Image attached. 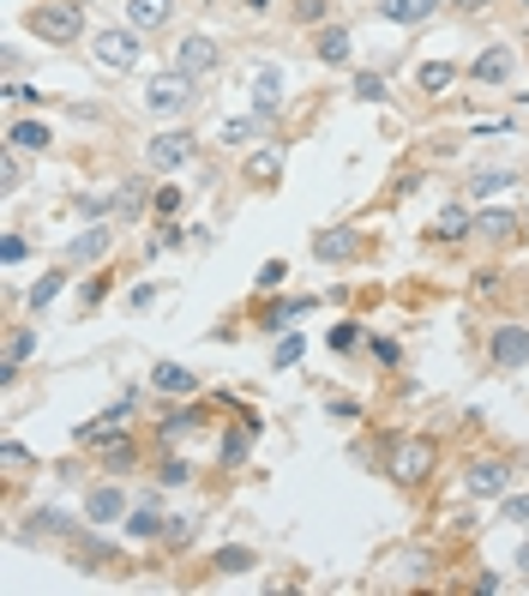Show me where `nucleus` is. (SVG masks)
<instances>
[{"label": "nucleus", "instance_id": "nucleus-1", "mask_svg": "<svg viewBox=\"0 0 529 596\" xmlns=\"http://www.w3.org/2000/svg\"><path fill=\"white\" fill-rule=\"evenodd\" d=\"M31 24L43 43H85V12L79 0H43V7H31Z\"/></svg>", "mask_w": 529, "mask_h": 596}, {"label": "nucleus", "instance_id": "nucleus-2", "mask_svg": "<svg viewBox=\"0 0 529 596\" xmlns=\"http://www.w3.org/2000/svg\"><path fill=\"white\" fill-rule=\"evenodd\" d=\"M192 85H199V79H192V73H180V67L157 73V79L145 85V109H157V115H187L192 97H199Z\"/></svg>", "mask_w": 529, "mask_h": 596}, {"label": "nucleus", "instance_id": "nucleus-3", "mask_svg": "<svg viewBox=\"0 0 529 596\" xmlns=\"http://www.w3.org/2000/svg\"><path fill=\"white\" fill-rule=\"evenodd\" d=\"M139 36L145 31H133V24H114V31H97L90 36V55L102 60V67H114V73H126V67H139Z\"/></svg>", "mask_w": 529, "mask_h": 596}, {"label": "nucleus", "instance_id": "nucleus-4", "mask_svg": "<svg viewBox=\"0 0 529 596\" xmlns=\"http://www.w3.org/2000/svg\"><path fill=\"white\" fill-rule=\"evenodd\" d=\"M428 476H433V440H421V434L397 440L392 446V482L416 488V482H428Z\"/></svg>", "mask_w": 529, "mask_h": 596}, {"label": "nucleus", "instance_id": "nucleus-5", "mask_svg": "<svg viewBox=\"0 0 529 596\" xmlns=\"http://www.w3.org/2000/svg\"><path fill=\"white\" fill-rule=\"evenodd\" d=\"M506 488H511L506 459H470V471H463V494L470 500H506Z\"/></svg>", "mask_w": 529, "mask_h": 596}, {"label": "nucleus", "instance_id": "nucleus-6", "mask_svg": "<svg viewBox=\"0 0 529 596\" xmlns=\"http://www.w3.org/2000/svg\"><path fill=\"white\" fill-rule=\"evenodd\" d=\"M511 73H518V48L511 43H487L482 55L470 60V79L487 85V91H494V85H511Z\"/></svg>", "mask_w": 529, "mask_h": 596}, {"label": "nucleus", "instance_id": "nucleus-7", "mask_svg": "<svg viewBox=\"0 0 529 596\" xmlns=\"http://www.w3.org/2000/svg\"><path fill=\"white\" fill-rule=\"evenodd\" d=\"M487 356H494V367H529V332L524 325H494Z\"/></svg>", "mask_w": 529, "mask_h": 596}, {"label": "nucleus", "instance_id": "nucleus-8", "mask_svg": "<svg viewBox=\"0 0 529 596\" xmlns=\"http://www.w3.org/2000/svg\"><path fill=\"white\" fill-rule=\"evenodd\" d=\"M217 60H223V48H217L211 36H187V43H175V67H180V73H192V79L217 73Z\"/></svg>", "mask_w": 529, "mask_h": 596}, {"label": "nucleus", "instance_id": "nucleus-9", "mask_svg": "<svg viewBox=\"0 0 529 596\" xmlns=\"http://www.w3.org/2000/svg\"><path fill=\"white\" fill-rule=\"evenodd\" d=\"M109 247H114V230L97 218L90 230H79V235L67 241V260H73V265H97V260H109Z\"/></svg>", "mask_w": 529, "mask_h": 596}, {"label": "nucleus", "instance_id": "nucleus-10", "mask_svg": "<svg viewBox=\"0 0 529 596\" xmlns=\"http://www.w3.org/2000/svg\"><path fill=\"white\" fill-rule=\"evenodd\" d=\"M151 169H180V163H192V133H157L145 145Z\"/></svg>", "mask_w": 529, "mask_h": 596}, {"label": "nucleus", "instance_id": "nucleus-11", "mask_svg": "<svg viewBox=\"0 0 529 596\" xmlns=\"http://www.w3.org/2000/svg\"><path fill=\"white\" fill-rule=\"evenodd\" d=\"M283 91H289V85H283V67H260L253 73V115H277L283 109Z\"/></svg>", "mask_w": 529, "mask_h": 596}, {"label": "nucleus", "instance_id": "nucleus-12", "mask_svg": "<svg viewBox=\"0 0 529 596\" xmlns=\"http://www.w3.org/2000/svg\"><path fill=\"white\" fill-rule=\"evenodd\" d=\"M518 211H475V241H487V247H506V241H518Z\"/></svg>", "mask_w": 529, "mask_h": 596}, {"label": "nucleus", "instance_id": "nucleus-13", "mask_svg": "<svg viewBox=\"0 0 529 596\" xmlns=\"http://www.w3.org/2000/svg\"><path fill=\"white\" fill-rule=\"evenodd\" d=\"M313 55L326 60V67H350V55H355V36L343 31V24H326V31L313 36Z\"/></svg>", "mask_w": 529, "mask_h": 596}, {"label": "nucleus", "instance_id": "nucleus-14", "mask_svg": "<svg viewBox=\"0 0 529 596\" xmlns=\"http://www.w3.org/2000/svg\"><path fill=\"white\" fill-rule=\"evenodd\" d=\"M126 512H133V506H126V494L114 488V482H102V488L85 500V518H90V525H114V518H126Z\"/></svg>", "mask_w": 529, "mask_h": 596}, {"label": "nucleus", "instance_id": "nucleus-15", "mask_svg": "<svg viewBox=\"0 0 529 596\" xmlns=\"http://www.w3.org/2000/svg\"><path fill=\"white\" fill-rule=\"evenodd\" d=\"M175 0H126V24L133 31H169Z\"/></svg>", "mask_w": 529, "mask_h": 596}, {"label": "nucleus", "instance_id": "nucleus-16", "mask_svg": "<svg viewBox=\"0 0 529 596\" xmlns=\"http://www.w3.org/2000/svg\"><path fill=\"white\" fill-rule=\"evenodd\" d=\"M151 386L169 391V398H192V391H199V374L180 367V362H157V367H151Z\"/></svg>", "mask_w": 529, "mask_h": 596}, {"label": "nucleus", "instance_id": "nucleus-17", "mask_svg": "<svg viewBox=\"0 0 529 596\" xmlns=\"http://www.w3.org/2000/svg\"><path fill=\"white\" fill-rule=\"evenodd\" d=\"M121 530H126V537H133V542H157L163 530H169V518H163V512H157V506H151V500H139L133 512H126V525H121Z\"/></svg>", "mask_w": 529, "mask_h": 596}, {"label": "nucleus", "instance_id": "nucleus-18", "mask_svg": "<svg viewBox=\"0 0 529 596\" xmlns=\"http://www.w3.org/2000/svg\"><path fill=\"white\" fill-rule=\"evenodd\" d=\"M241 181L247 187H271V181H283V151L271 145V151H253L247 163H241Z\"/></svg>", "mask_w": 529, "mask_h": 596}, {"label": "nucleus", "instance_id": "nucleus-19", "mask_svg": "<svg viewBox=\"0 0 529 596\" xmlns=\"http://www.w3.org/2000/svg\"><path fill=\"white\" fill-rule=\"evenodd\" d=\"M433 12H440V0H379L385 24H428Z\"/></svg>", "mask_w": 529, "mask_h": 596}, {"label": "nucleus", "instance_id": "nucleus-20", "mask_svg": "<svg viewBox=\"0 0 529 596\" xmlns=\"http://www.w3.org/2000/svg\"><path fill=\"white\" fill-rule=\"evenodd\" d=\"M145 206H157V194H151V181H145V175L121 181V194H114V211H121V218H139Z\"/></svg>", "mask_w": 529, "mask_h": 596}, {"label": "nucleus", "instance_id": "nucleus-21", "mask_svg": "<svg viewBox=\"0 0 529 596\" xmlns=\"http://www.w3.org/2000/svg\"><path fill=\"white\" fill-rule=\"evenodd\" d=\"M463 235H475V211L445 206L440 218H433V241H463Z\"/></svg>", "mask_w": 529, "mask_h": 596}, {"label": "nucleus", "instance_id": "nucleus-22", "mask_svg": "<svg viewBox=\"0 0 529 596\" xmlns=\"http://www.w3.org/2000/svg\"><path fill=\"white\" fill-rule=\"evenodd\" d=\"M7 145H19V151H48V145H55V133H48V121H12V126H7Z\"/></svg>", "mask_w": 529, "mask_h": 596}, {"label": "nucleus", "instance_id": "nucleus-23", "mask_svg": "<svg viewBox=\"0 0 529 596\" xmlns=\"http://www.w3.org/2000/svg\"><path fill=\"white\" fill-rule=\"evenodd\" d=\"M313 253H319V260H355V230H326V235H313Z\"/></svg>", "mask_w": 529, "mask_h": 596}, {"label": "nucleus", "instance_id": "nucleus-24", "mask_svg": "<svg viewBox=\"0 0 529 596\" xmlns=\"http://www.w3.org/2000/svg\"><path fill=\"white\" fill-rule=\"evenodd\" d=\"M451 79H458V67H451V60H421V67H416V85H421L428 97H440Z\"/></svg>", "mask_w": 529, "mask_h": 596}, {"label": "nucleus", "instance_id": "nucleus-25", "mask_svg": "<svg viewBox=\"0 0 529 596\" xmlns=\"http://www.w3.org/2000/svg\"><path fill=\"white\" fill-rule=\"evenodd\" d=\"M60 284H67V272H43V277L31 284V296H24V301H31V308H55Z\"/></svg>", "mask_w": 529, "mask_h": 596}, {"label": "nucleus", "instance_id": "nucleus-26", "mask_svg": "<svg viewBox=\"0 0 529 596\" xmlns=\"http://www.w3.org/2000/svg\"><path fill=\"white\" fill-rule=\"evenodd\" d=\"M470 187H475V194H499V187H518V175H511V169H475L470 175Z\"/></svg>", "mask_w": 529, "mask_h": 596}, {"label": "nucleus", "instance_id": "nucleus-27", "mask_svg": "<svg viewBox=\"0 0 529 596\" xmlns=\"http://www.w3.org/2000/svg\"><path fill=\"white\" fill-rule=\"evenodd\" d=\"M114 416H121V410H114ZM114 416H109V422H85V428H79V446H114V440H121Z\"/></svg>", "mask_w": 529, "mask_h": 596}, {"label": "nucleus", "instance_id": "nucleus-28", "mask_svg": "<svg viewBox=\"0 0 529 596\" xmlns=\"http://www.w3.org/2000/svg\"><path fill=\"white\" fill-rule=\"evenodd\" d=\"M260 126H265V115H241V121H223V133H217V139H223V145H247Z\"/></svg>", "mask_w": 529, "mask_h": 596}, {"label": "nucleus", "instance_id": "nucleus-29", "mask_svg": "<svg viewBox=\"0 0 529 596\" xmlns=\"http://www.w3.org/2000/svg\"><path fill=\"white\" fill-rule=\"evenodd\" d=\"M0 181H7V194L24 187V151L19 145H7V157H0Z\"/></svg>", "mask_w": 529, "mask_h": 596}, {"label": "nucleus", "instance_id": "nucleus-30", "mask_svg": "<svg viewBox=\"0 0 529 596\" xmlns=\"http://www.w3.org/2000/svg\"><path fill=\"white\" fill-rule=\"evenodd\" d=\"M73 554H79V566H114V549H109V542H97V537L79 542Z\"/></svg>", "mask_w": 529, "mask_h": 596}, {"label": "nucleus", "instance_id": "nucleus-31", "mask_svg": "<svg viewBox=\"0 0 529 596\" xmlns=\"http://www.w3.org/2000/svg\"><path fill=\"white\" fill-rule=\"evenodd\" d=\"M36 350V332H24V325H12L7 332V362H24Z\"/></svg>", "mask_w": 529, "mask_h": 596}, {"label": "nucleus", "instance_id": "nucleus-32", "mask_svg": "<svg viewBox=\"0 0 529 596\" xmlns=\"http://www.w3.org/2000/svg\"><path fill=\"white\" fill-rule=\"evenodd\" d=\"M355 97L361 103H385V79L379 73H355Z\"/></svg>", "mask_w": 529, "mask_h": 596}, {"label": "nucleus", "instance_id": "nucleus-33", "mask_svg": "<svg viewBox=\"0 0 529 596\" xmlns=\"http://www.w3.org/2000/svg\"><path fill=\"white\" fill-rule=\"evenodd\" d=\"M253 566V549H223L217 554V573H247Z\"/></svg>", "mask_w": 529, "mask_h": 596}, {"label": "nucleus", "instance_id": "nucleus-34", "mask_svg": "<svg viewBox=\"0 0 529 596\" xmlns=\"http://www.w3.org/2000/svg\"><path fill=\"white\" fill-rule=\"evenodd\" d=\"M192 537H199V525H192V518H169V530H163V542H175V549H187Z\"/></svg>", "mask_w": 529, "mask_h": 596}, {"label": "nucleus", "instance_id": "nucleus-35", "mask_svg": "<svg viewBox=\"0 0 529 596\" xmlns=\"http://www.w3.org/2000/svg\"><path fill=\"white\" fill-rule=\"evenodd\" d=\"M361 344V325L355 320H338V325H331V350H355Z\"/></svg>", "mask_w": 529, "mask_h": 596}, {"label": "nucleus", "instance_id": "nucleus-36", "mask_svg": "<svg viewBox=\"0 0 529 596\" xmlns=\"http://www.w3.org/2000/svg\"><path fill=\"white\" fill-rule=\"evenodd\" d=\"M499 512H506V525H529V494H506Z\"/></svg>", "mask_w": 529, "mask_h": 596}, {"label": "nucleus", "instance_id": "nucleus-37", "mask_svg": "<svg viewBox=\"0 0 529 596\" xmlns=\"http://www.w3.org/2000/svg\"><path fill=\"white\" fill-rule=\"evenodd\" d=\"M0 464H7V471H24V464H31V452H24L19 440H0Z\"/></svg>", "mask_w": 529, "mask_h": 596}, {"label": "nucleus", "instance_id": "nucleus-38", "mask_svg": "<svg viewBox=\"0 0 529 596\" xmlns=\"http://www.w3.org/2000/svg\"><path fill=\"white\" fill-rule=\"evenodd\" d=\"M326 12H331V0H295V19L301 24H319Z\"/></svg>", "mask_w": 529, "mask_h": 596}, {"label": "nucleus", "instance_id": "nucleus-39", "mask_svg": "<svg viewBox=\"0 0 529 596\" xmlns=\"http://www.w3.org/2000/svg\"><path fill=\"white\" fill-rule=\"evenodd\" d=\"M283 277H289V265H283V260H265L260 265V289H283Z\"/></svg>", "mask_w": 529, "mask_h": 596}, {"label": "nucleus", "instance_id": "nucleus-40", "mask_svg": "<svg viewBox=\"0 0 529 596\" xmlns=\"http://www.w3.org/2000/svg\"><path fill=\"white\" fill-rule=\"evenodd\" d=\"M163 488H180V482H192V464H180V459H169V464H163Z\"/></svg>", "mask_w": 529, "mask_h": 596}, {"label": "nucleus", "instance_id": "nucleus-41", "mask_svg": "<svg viewBox=\"0 0 529 596\" xmlns=\"http://www.w3.org/2000/svg\"><path fill=\"white\" fill-rule=\"evenodd\" d=\"M247 446H253V434H229L223 440V464H241V459H247Z\"/></svg>", "mask_w": 529, "mask_h": 596}, {"label": "nucleus", "instance_id": "nucleus-42", "mask_svg": "<svg viewBox=\"0 0 529 596\" xmlns=\"http://www.w3.org/2000/svg\"><path fill=\"white\" fill-rule=\"evenodd\" d=\"M24 253H31V241H24V235H7V241H0V260H7V265H19Z\"/></svg>", "mask_w": 529, "mask_h": 596}, {"label": "nucleus", "instance_id": "nucleus-43", "mask_svg": "<svg viewBox=\"0 0 529 596\" xmlns=\"http://www.w3.org/2000/svg\"><path fill=\"white\" fill-rule=\"evenodd\" d=\"M180 211V187H157V218H175Z\"/></svg>", "mask_w": 529, "mask_h": 596}, {"label": "nucleus", "instance_id": "nucleus-44", "mask_svg": "<svg viewBox=\"0 0 529 596\" xmlns=\"http://www.w3.org/2000/svg\"><path fill=\"white\" fill-rule=\"evenodd\" d=\"M31 525H43V537H60V530H67V518L55 512V506H48V512H36Z\"/></svg>", "mask_w": 529, "mask_h": 596}, {"label": "nucleus", "instance_id": "nucleus-45", "mask_svg": "<svg viewBox=\"0 0 529 596\" xmlns=\"http://www.w3.org/2000/svg\"><path fill=\"white\" fill-rule=\"evenodd\" d=\"M289 362H301V338H283L277 344V367H289Z\"/></svg>", "mask_w": 529, "mask_h": 596}, {"label": "nucleus", "instance_id": "nucleus-46", "mask_svg": "<svg viewBox=\"0 0 529 596\" xmlns=\"http://www.w3.org/2000/svg\"><path fill=\"white\" fill-rule=\"evenodd\" d=\"M458 12H482V7H494V0H451Z\"/></svg>", "mask_w": 529, "mask_h": 596}, {"label": "nucleus", "instance_id": "nucleus-47", "mask_svg": "<svg viewBox=\"0 0 529 596\" xmlns=\"http://www.w3.org/2000/svg\"><path fill=\"white\" fill-rule=\"evenodd\" d=\"M518 573L529 578V537H524V549H518Z\"/></svg>", "mask_w": 529, "mask_h": 596}, {"label": "nucleus", "instance_id": "nucleus-48", "mask_svg": "<svg viewBox=\"0 0 529 596\" xmlns=\"http://www.w3.org/2000/svg\"><path fill=\"white\" fill-rule=\"evenodd\" d=\"M524 12H529V0H524Z\"/></svg>", "mask_w": 529, "mask_h": 596}]
</instances>
